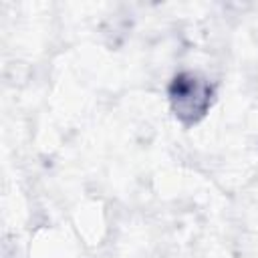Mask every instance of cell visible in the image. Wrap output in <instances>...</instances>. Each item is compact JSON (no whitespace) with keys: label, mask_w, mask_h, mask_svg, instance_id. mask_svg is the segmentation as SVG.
Masks as SVG:
<instances>
[{"label":"cell","mask_w":258,"mask_h":258,"mask_svg":"<svg viewBox=\"0 0 258 258\" xmlns=\"http://www.w3.org/2000/svg\"><path fill=\"white\" fill-rule=\"evenodd\" d=\"M216 87L212 81L196 71L177 73L167 85V101L171 113L183 127L198 125L212 109Z\"/></svg>","instance_id":"cell-1"}]
</instances>
